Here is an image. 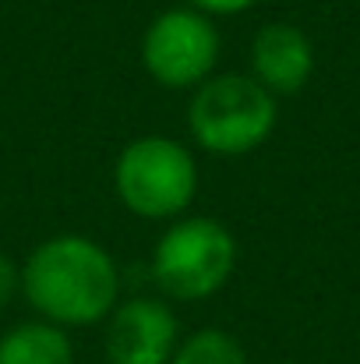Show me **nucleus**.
<instances>
[{
    "instance_id": "f257e3e1",
    "label": "nucleus",
    "mask_w": 360,
    "mask_h": 364,
    "mask_svg": "<svg viewBox=\"0 0 360 364\" xmlns=\"http://www.w3.org/2000/svg\"><path fill=\"white\" fill-rule=\"evenodd\" d=\"M120 287L117 258L85 234L46 237L21 262V297L60 329L107 322L120 304Z\"/></svg>"
},
{
    "instance_id": "f03ea898",
    "label": "nucleus",
    "mask_w": 360,
    "mask_h": 364,
    "mask_svg": "<svg viewBox=\"0 0 360 364\" xmlns=\"http://www.w3.org/2000/svg\"><path fill=\"white\" fill-rule=\"evenodd\" d=\"M114 188L131 216L173 223L198 198V156L170 134L131 138L114 163Z\"/></svg>"
},
{
    "instance_id": "7ed1b4c3",
    "label": "nucleus",
    "mask_w": 360,
    "mask_h": 364,
    "mask_svg": "<svg viewBox=\"0 0 360 364\" xmlns=\"http://www.w3.org/2000/svg\"><path fill=\"white\" fill-rule=\"evenodd\" d=\"M279 124V100L247 71H216L191 92L187 131L202 152L247 156L261 149Z\"/></svg>"
},
{
    "instance_id": "20e7f679",
    "label": "nucleus",
    "mask_w": 360,
    "mask_h": 364,
    "mask_svg": "<svg viewBox=\"0 0 360 364\" xmlns=\"http://www.w3.org/2000/svg\"><path fill=\"white\" fill-rule=\"evenodd\" d=\"M237 269V237L212 216L173 220L152 247V279L170 301H209Z\"/></svg>"
},
{
    "instance_id": "39448f33",
    "label": "nucleus",
    "mask_w": 360,
    "mask_h": 364,
    "mask_svg": "<svg viewBox=\"0 0 360 364\" xmlns=\"http://www.w3.org/2000/svg\"><path fill=\"white\" fill-rule=\"evenodd\" d=\"M223 39L216 18L198 7H166L141 32V68L163 89H198L216 75Z\"/></svg>"
},
{
    "instance_id": "423d86ee",
    "label": "nucleus",
    "mask_w": 360,
    "mask_h": 364,
    "mask_svg": "<svg viewBox=\"0 0 360 364\" xmlns=\"http://www.w3.org/2000/svg\"><path fill=\"white\" fill-rule=\"evenodd\" d=\"M180 343V326L163 297L120 301L107 318V361L110 364H170Z\"/></svg>"
},
{
    "instance_id": "0eeeda50",
    "label": "nucleus",
    "mask_w": 360,
    "mask_h": 364,
    "mask_svg": "<svg viewBox=\"0 0 360 364\" xmlns=\"http://www.w3.org/2000/svg\"><path fill=\"white\" fill-rule=\"evenodd\" d=\"M251 78L276 100L297 96L315 75V43L297 21H265L251 39Z\"/></svg>"
},
{
    "instance_id": "6e6552de",
    "label": "nucleus",
    "mask_w": 360,
    "mask_h": 364,
    "mask_svg": "<svg viewBox=\"0 0 360 364\" xmlns=\"http://www.w3.org/2000/svg\"><path fill=\"white\" fill-rule=\"evenodd\" d=\"M0 364H75L71 333L39 315L18 322L0 333Z\"/></svg>"
},
{
    "instance_id": "1a4fd4ad",
    "label": "nucleus",
    "mask_w": 360,
    "mask_h": 364,
    "mask_svg": "<svg viewBox=\"0 0 360 364\" xmlns=\"http://www.w3.org/2000/svg\"><path fill=\"white\" fill-rule=\"evenodd\" d=\"M170 364H247V350L234 333L209 326V329L184 336Z\"/></svg>"
},
{
    "instance_id": "9d476101",
    "label": "nucleus",
    "mask_w": 360,
    "mask_h": 364,
    "mask_svg": "<svg viewBox=\"0 0 360 364\" xmlns=\"http://www.w3.org/2000/svg\"><path fill=\"white\" fill-rule=\"evenodd\" d=\"M14 294H21V265L7 251H0V308H7Z\"/></svg>"
},
{
    "instance_id": "9b49d317",
    "label": "nucleus",
    "mask_w": 360,
    "mask_h": 364,
    "mask_svg": "<svg viewBox=\"0 0 360 364\" xmlns=\"http://www.w3.org/2000/svg\"><path fill=\"white\" fill-rule=\"evenodd\" d=\"M191 7H198L209 18H237L244 11H251L258 0H187Z\"/></svg>"
}]
</instances>
